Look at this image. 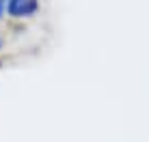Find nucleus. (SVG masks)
<instances>
[{"label":"nucleus","mask_w":149,"mask_h":142,"mask_svg":"<svg viewBox=\"0 0 149 142\" xmlns=\"http://www.w3.org/2000/svg\"><path fill=\"white\" fill-rule=\"evenodd\" d=\"M7 2H9V0H0V17H2V11L7 9Z\"/></svg>","instance_id":"obj_2"},{"label":"nucleus","mask_w":149,"mask_h":142,"mask_svg":"<svg viewBox=\"0 0 149 142\" xmlns=\"http://www.w3.org/2000/svg\"><path fill=\"white\" fill-rule=\"evenodd\" d=\"M37 7H39L37 0H9L7 2V11L13 17H28L37 11Z\"/></svg>","instance_id":"obj_1"}]
</instances>
